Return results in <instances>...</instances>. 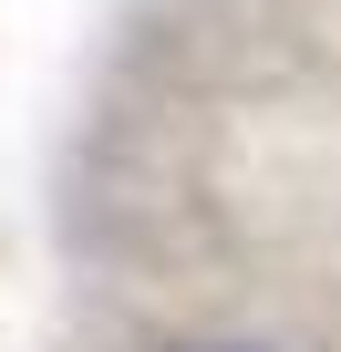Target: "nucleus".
<instances>
[{"instance_id": "obj_1", "label": "nucleus", "mask_w": 341, "mask_h": 352, "mask_svg": "<svg viewBox=\"0 0 341 352\" xmlns=\"http://www.w3.org/2000/svg\"><path fill=\"white\" fill-rule=\"evenodd\" d=\"M176 352H259V342H176Z\"/></svg>"}]
</instances>
